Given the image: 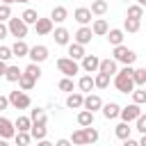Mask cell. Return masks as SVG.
Here are the masks:
<instances>
[{"instance_id":"cell-53","label":"cell","mask_w":146,"mask_h":146,"mask_svg":"<svg viewBox=\"0 0 146 146\" xmlns=\"http://www.w3.org/2000/svg\"><path fill=\"white\" fill-rule=\"evenodd\" d=\"M0 2H2V5H14L16 0H0Z\"/></svg>"},{"instance_id":"cell-43","label":"cell","mask_w":146,"mask_h":146,"mask_svg":"<svg viewBox=\"0 0 146 146\" xmlns=\"http://www.w3.org/2000/svg\"><path fill=\"white\" fill-rule=\"evenodd\" d=\"M9 18H11V5H2V2H0V21L7 23Z\"/></svg>"},{"instance_id":"cell-39","label":"cell","mask_w":146,"mask_h":146,"mask_svg":"<svg viewBox=\"0 0 146 146\" xmlns=\"http://www.w3.org/2000/svg\"><path fill=\"white\" fill-rule=\"evenodd\" d=\"M132 80H135V87H144L146 84V68H135Z\"/></svg>"},{"instance_id":"cell-3","label":"cell","mask_w":146,"mask_h":146,"mask_svg":"<svg viewBox=\"0 0 146 146\" xmlns=\"http://www.w3.org/2000/svg\"><path fill=\"white\" fill-rule=\"evenodd\" d=\"M9 105L14 110H27L32 105V98L27 96V91L23 89H16V91H9Z\"/></svg>"},{"instance_id":"cell-10","label":"cell","mask_w":146,"mask_h":146,"mask_svg":"<svg viewBox=\"0 0 146 146\" xmlns=\"http://www.w3.org/2000/svg\"><path fill=\"white\" fill-rule=\"evenodd\" d=\"M91 39H94V30H91V25H80L78 32H75V36H73V41H78V43H82V46L91 43Z\"/></svg>"},{"instance_id":"cell-35","label":"cell","mask_w":146,"mask_h":146,"mask_svg":"<svg viewBox=\"0 0 146 146\" xmlns=\"http://www.w3.org/2000/svg\"><path fill=\"white\" fill-rule=\"evenodd\" d=\"M110 80H112V78H110V75H105V73H100V71H98V73L94 75L96 89H107V87H110Z\"/></svg>"},{"instance_id":"cell-6","label":"cell","mask_w":146,"mask_h":146,"mask_svg":"<svg viewBox=\"0 0 146 146\" xmlns=\"http://www.w3.org/2000/svg\"><path fill=\"white\" fill-rule=\"evenodd\" d=\"M80 68H82L84 73H98V68H100V57H98V55H84V57L80 59Z\"/></svg>"},{"instance_id":"cell-25","label":"cell","mask_w":146,"mask_h":146,"mask_svg":"<svg viewBox=\"0 0 146 146\" xmlns=\"http://www.w3.org/2000/svg\"><path fill=\"white\" fill-rule=\"evenodd\" d=\"M21 75H23V71H21L18 66L7 64V71H5V80H7V82H18V80H21Z\"/></svg>"},{"instance_id":"cell-21","label":"cell","mask_w":146,"mask_h":146,"mask_svg":"<svg viewBox=\"0 0 146 146\" xmlns=\"http://www.w3.org/2000/svg\"><path fill=\"white\" fill-rule=\"evenodd\" d=\"M91 30H94V36H105V34L110 32V25H107L105 18H96V21L91 23Z\"/></svg>"},{"instance_id":"cell-31","label":"cell","mask_w":146,"mask_h":146,"mask_svg":"<svg viewBox=\"0 0 146 146\" xmlns=\"http://www.w3.org/2000/svg\"><path fill=\"white\" fill-rule=\"evenodd\" d=\"M125 18L141 21V18H144V7H141V5H130V7H128V14H125Z\"/></svg>"},{"instance_id":"cell-52","label":"cell","mask_w":146,"mask_h":146,"mask_svg":"<svg viewBox=\"0 0 146 146\" xmlns=\"http://www.w3.org/2000/svg\"><path fill=\"white\" fill-rule=\"evenodd\" d=\"M139 146H146V135H141V139H139Z\"/></svg>"},{"instance_id":"cell-49","label":"cell","mask_w":146,"mask_h":146,"mask_svg":"<svg viewBox=\"0 0 146 146\" xmlns=\"http://www.w3.org/2000/svg\"><path fill=\"white\" fill-rule=\"evenodd\" d=\"M55 146H73V141H71V139H57Z\"/></svg>"},{"instance_id":"cell-37","label":"cell","mask_w":146,"mask_h":146,"mask_svg":"<svg viewBox=\"0 0 146 146\" xmlns=\"http://www.w3.org/2000/svg\"><path fill=\"white\" fill-rule=\"evenodd\" d=\"M98 137H100V132H98L94 125H87V128H84V139H87V144H96Z\"/></svg>"},{"instance_id":"cell-14","label":"cell","mask_w":146,"mask_h":146,"mask_svg":"<svg viewBox=\"0 0 146 146\" xmlns=\"http://www.w3.org/2000/svg\"><path fill=\"white\" fill-rule=\"evenodd\" d=\"M84 110H89V112H98V110H103V98L98 96V94H87L84 96Z\"/></svg>"},{"instance_id":"cell-2","label":"cell","mask_w":146,"mask_h":146,"mask_svg":"<svg viewBox=\"0 0 146 146\" xmlns=\"http://www.w3.org/2000/svg\"><path fill=\"white\" fill-rule=\"evenodd\" d=\"M112 57L119 62V64H123V66H132L135 62H137V52L132 50V48H128V46H114V50H112Z\"/></svg>"},{"instance_id":"cell-15","label":"cell","mask_w":146,"mask_h":146,"mask_svg":"<svg viewBox=\"0 0 146 146\" xmlns=\"http://www.w3.org/2000/svg\"><path fill=\"white\" fill-rule=\"evenodd\" d=\"M52 39H55L57 46H68L71 43V32L66 27H55L52 30Z\"/></svg>"},{"instance_id":"cell-16","label":"cell","mask_w":146,"mask_h":146,"mask_svg":"<svg viewBox=\"0 0 146 146\" xmlns=\"http://www.w3.org/2000/svg\"><path fill=\"white\" fill-rule=\"evenodd\" d=\"M91 16H94V14H91L89 7H78V9L73 11V18H75L80 25H89V23H91Z\"/></svg>"},{"instance_id":"cell-24","label":"cell","mask_w":146,"mask_h":146,"mask_svg":"<svg viewBox=\"0 0 146 146\" xmlns=\"http://www.w3.org/2000/svg\"><path fill=\"white\" fill-rule=\"evenodd\" d=\"M78 125L80 128H87V125H94V112H89V110H80L78 112Z\"/></svg>"},{"instance_id":"cell-50","label":"cell","mask_w":146,"mask_h":146,"mask_svg":"<svg viewBox=\"0 0 146 146\" xmlns=\"http://www.w3.org/2000/svg\"><path fill=\"white\" fill-rule=\"evenodd\" d=\"M36 146H55V144H52V141H48V139H39V141H36Z\"/></svg>"},{"instance_id":"cell-23","label":"cell","mask_w":146,"mask_h":146,"mask_svg":"<svg viewBox=\"0 0 146 146\" xmlns=\"http://www.w3.org/2000/svg\"><path fill=\"white\" fill-rule=\"evenodd\" d=\"M105 36H107V41H110V46H112V48L123 43V30H119V27H112Z\"/></svg>"},{"instance_id":"cell-45","label":"cell","mask_w":146,"mask_h":146,"mask_svg":"<svg viewBox=\"0 0 146 146\" xmlns=\"http://www.w3.org/2000/svg\"><path fill=\"white\" fill-rule=\"evenodd\" d=\"M135 125H137L135 130H139L141 135H146V114H139V119L135 121Z\"/></svg>"},{"instance_id":"cell-29","label":"cell","mask_w":146,"mask_h":146,"mask_svg":"<svg viewBox=\"0 0 146 146\" xmlns=\"http://www.w3.org/2000/svg\"><path fill=\"white\" fill-rule=\"evenodd\" d=\"M30 119H32V123H46V121H48V114H46L43 107H34V110L30 112Z\"/></svg>"},{"instance_id":"cell-32","label":"cell","mask_w":146,"mask_h":146,"mask_svg":"<svg viewBox=\"0 0 146 146\" xmlns=\"http://www.w3.org/2000/svg\"><path fill=\"white\" fill-rule=\"evenodd\" d=\"M21 18L27 23V25H34L36 21H39V14H36V9H32V7H27L23 14H21Z\"/></svg>"},{"instance_id":"cell-22","label":"cell","mask_w":146,"mask_h":146,"mask_svg":"<svg viewBox=\"0 0 146 146\" xmlns=\"http://www.w3.org/2000/svg\"><path fill=\"white\" fill-rule=\"evenodd\" d=\"M66 48H68V57H71V59H75V62H78V59H82V57L87 55V52H84V46H82V43H78V41L68 43Z\"/></svg>"},{"instance_id":"cell-33","label":"cell","mask_w":146,"mask_h":146,"mask_svg":"<svg viewBox=\"0 0 146 146\" xmlns=\"http://www.w3.org/2000/svg\"><path fill=\"white\" fill-rule=\"evenodd\" d=\"M139 27H141V21H135V18H125L123 21V32L135 34V32H139Z\"/></svg>"},{"instance_id":"cell-30","label":"cell","mask_w":146,"mask_h":146,"mask_svg":"<svg viewBox=\"0 0 146 146\" xmlns=\"http://www.w3.org/2000/svg\"><path fill=\"white\" fill-rule=\"evenodd\" d=\"M91 14L94 16H103V14H107V2L105 0H91Z\"/></svg>"},{"instance_id":"cell-36","label":"cell","mask_w":146,"mask_h":146,"mask_svg":"<svg viewBox=\"0 0 146 146\" xmlns=\"http://www.w3.org/2000/svg\"><path fill=\"white\" fill-rule=\"evenodd\" d=\"M34 84H36V80H34V78H30L27 73H23V75H21V80H18V89H23V91H30Z\"/></svg>"},{"instance_id":"cell-38","label":"cell","mask_w":146,"mask_h":146,"mask_svg":"<svg viewBox=\"0 0 146 146\" xmlns=\"http://www.w3.org/2000/svg\"><path fill=\"white\" fill-rule=\"evenodd\" d=\"M71 141H73V146H87V139H84V128H78V130L71 135Z\"/></svg>"},{"instance_id":"cell-9","label":"cell","mask_w":146,"mask_h":146,"mask_svg":"<svg viewBox=\"0 0 146 146\" xmlns=\"http://www.w3.org/2000/svg\"><path fill=\"white\" fill-rule=\"evenodd\" d=\"M34 30H36L39 36H48V34H52L55 23H52V18H41V16H39V21L34 23Z\"/></svg>"},{"instance_id":"cell-12","label":"cell","mask_w":146,"mask_h":146,"mask_svg":"<svg viewBox=\"0 0 146 146\" xmlns=\"http://www.w3.org/2000/svg\"><path fill=\"white\" fill-rule=\"evenodd\" d=\"M66 107L68 110H82L84 107V94L82 91H71L66 96Z\"/></svg>"},{"instance_id":"cell-4","label":"cell","mask_w":146,"mask_h":146,"mask_svg":"<svg viewBox=\"0 0 146 146\" xmlns=\"http://www.w3.org/2000/svg\"><path fill=\"white\" fill-rule=\"evenodd\" d=\"M7 27H9V34L16 36V39H25L27 36V23L21 16H11L7 21Z\"/></svg>"},{"instance_id":"cell-51","label":"cell","mask_w":146,"mask_h":146,"mask_svg":"<svg viewBox=\"0 0 146 146\" xmlns=\"http://www.w3.org/2000/svg\"><path fill=\"white\" fill-rule=\"evenodd\" d=\"M5 71H7V62H0V78H5Z\"/></svg>"},{"instance_id":"cell-1","label":"cell","mask_w":146,"mask_h":146,"mask_svg":"<svg viewBox=\"0 0 146 146\" xmlns=\"http://www.w3.org/2000/svg\"><path fill=\"white\" fill-rule=\"evenodd\" d=\"M132 66H123V68H119V73L114 75V87L121 91V94H132V89H135V80H132Z\"/></svg>"},{"instance_id":"cell-41","label":"cell","mask_w":146,"mask_h":146,"mask_svg":"<svg viewBox=\"0 0 146 146\" xmlns=\"http://www.w3.org/2000/svg\"><path fill=\"white\" fill-rule=\"evenodd\" d=\"M14 141H16V146H30V141H32V135H30V132H16Z\"/></svg>"},{"instance_id":"cell-55","label":"cell","mask_w":146,"mask_h":146,"mask_svg":"<svg viewBox=\"0 0 146 146\" xmlns=\"http://www.w3.org/2000/svg\"><path fill=\"white\" fill-rule=\"evenodd\" d=\"M137 5H141V7H146V0H137Z\"/></svg>"},{"instance_id":"cell-26","label":"cell","mask_w":146,"mask_h":146,"mask_svg":"<svg viewBox=\"0 0 146 146\" xmlns=\"http://www.w3.org/2000/svg\"><path fill=\"white\" fill-rule=\"evenodd\" d=\"M30 135H32V139H46V135H48V128H46V123H32V128H30Z\"/></svg>"},{"instance_id":"cell-44","label":"cell","mask_w":146,"mask_h":146,"mask_svg":"<svg viewBox=\"0 0 146 146\" xmlns=\"http://www.w3.org/2000/svg\"><path fill=\"white\" fill-rule=\"evenodd\" d=\"M11 57H14L11 46H0V62H9Z\"/></svg>"},{"instance_id":"cell-20","label":"cell","mask_w":146,"mask_h":146,"mask_svg":"<svg viewBox=\"0 0 146 146\" xmlns=\"http://www.w3.org/2000/svg\"><path fill=\"white\" fill-rule=\"evenodd\" d=\"M50 18H52V23H64V21L68 18V9H66L64 5H57V7H52Z\"/></svg>"},{"instance_id":"cell-34","label":"cell","mask_w":146,"mask_h":146,"mask_svg":"<svg viewBox=\"0 0 146 146\" xmlns=\"http://www.w3.org/2000/svg\"><path fill=\"white\" fill-rule=\"evenodd\" d=\"M23 73H27L30 78H34V80H39L41 78V64H34V62H30L25 68H23Z\"/></svg>"},{"instance_id":"cell-5","label":"cell","mask_w":146,"mask_h":146,"mask_svg":"<svg viewBox=\"0 0 146 146\" xmlns=\"http://www.w3.org/2000/svg\"><path fill=\"white\" fill-rule=\"evenodd\" d=\"M57 71L62 75H66V78H73L75 73H80V64L75 59H71V57H59L57 59Z\"/></svg>"},{"instance_id":"cell-57","label":"cell","mask_w":146,"mask_h":146,"mask_svg":"<svg viewBox=\"0 0 146 146\" xmlns=\"http://www.w3.org/2000/svg\"><path fill=\"white\" fill-rule=\"evenodd\" d=\"M123 2H128V0H123Z\"/></svg>"},{"instance_id":"cell-46","label":"cell","mask_w":146,"mask_h":146,"mask_svg":"<svg viewBox=\"0 0 146 146\" xmlns=\"http://www.w3.org/2000/svg\"><path fill=\"white\" fill-rule=\"evenodd\" d=\"M7 107H9V96H2L0 94V112H5Z\"/></svg>"},{"instance_id":"cell-47","label":"cell","mask_w":146,"mask_h":146,"mask_svg":"<svg viewBox=\"0 0 146 146\" xmlns=\"http://www.w3.org/2000/svg\"><path fill=\"white\" fill-rule=\"evenodd\" d=\"M7 34H9V27H7V23H2V21H0V41H2V39H7Z\"/></svg>"},{"instance_id":"cell-54","label":"cell","mask_w":146,"mask_h":146,"mask_svg":"<svg viewBox=\"0 0 146 146\" xmlns=\"http://www.w3.org/2000/svg\"><path fill=\"white\" fill-rule=\"evenodd\" d=\"M0 146H9V144H7V139H2V137H0Z\"/></svg>"},{"instance_id":"cell-18","label":"cell","mask_w":146,"mask_h":146,"mask_svg":"<svg viewBox=\"0 0 146 146\" xmlns=\"http://www.w3.org/2000/svg\"><path fill=\"white\" fill-rule=\"evenodd\" d=\"M78 89H80L82 94H91V89H96V82H94V75H91V73H87V75H82V78L78 80Z\"/></svg>"},{"instance_id":"cell-8","label":"cell","mask_w":146,"mask_h":146,"mask_svg":"<svg viewBox=\"0 0 146 146\" xmlns=\"http://www.w3.org/2000/svg\"><path fill=\"white\" fill-rule=\"evenodd\" d=\"M30 62H34V64H41V62H46L48 59V48L43 46V43H36V46H32L30 48Z\"/></svg>"},{"instance_id":"cell-40","label":"cell","mask_w":146,"mask_h":146,"mask_svg":"<svg viewBox=\"0 0 146 146\" xmlns=\"http://www.w3.org/2000/svg\"><path fill=\"white\" fill-rule=\"evenodd\" d=\"M130 96H132V103H137V105H144L146 103V89H141V87H135Z\"/></svg>"},{"instance_id":"cell-13","label":"cell","mask_w":146,"mask_h":146,"mask_svg":"<svg viewBox=\"0 0 146 146\" xmlns=\"http://www.w3.org/2000/svg\"><path fill=\"white\" fill-rule=\"evenodd\" d=\"M0 137H2V139H14V137H16V125H14V121L0 116Z\"/></svg>"},{"instance_id":"cell-7","label":"cell","mask_w":146,"mask_h":146,"mask_svg":"<svg viewBox=\"0 0 146 146\" xmlns=\"http://www.w3.org/2000/svg\"><path fill=\"white\" fill-rule=\"evenodd\" d=\"M139 114H141V107L137 105V103H130V105H125V107H121V121H125V123H132V121H137L139 119Z\"/></svg>"},{"instance_id":"cell-56","label":"cell","mask_w":146,"mask_h":146,"mask_svg":"<svg viewBox=\"0 0 146 146\" xmlns=\"http://www.w3.org/2000/svg\"><path fill=\"white\" fill-rule=\"evenodd\" d=\"M16 2H23V5H25V2H30V0H16Z\"/></svg>"},{"instance_id":"cell-19","label":"cell","mask_w":146,"mask_h":146,"mask_svg":"<svg viewBox=\"0 0 146 146\" xmlns=\"http://www.w3.org/2000/svg\"><path fill=\"white\" fill-rule=\"evenodd\" d=\"M11 52H14V57H27L30 55V46L25 43V39H16L14 46H11Z\"/></svg>"},{"instance_id":"cell-28","label":"cell","mask_w":146,"mask_h":146,"mask_svg":"<svg viewBox=\"0 0 146 146\" xmlns=\"http://www.w3.org/2000/svg\"><path fill=\"white\" fill-rule=\"evenodd\" d=\"M130 132H132V128H130V123H125V121H121V123L114 128V135H116L121 141H123V139H128V137H130Z\"/></svg>"},{"instance_id":"cell-42","label":"cell","mask_w":146,"mask_h":146,"mask_svg":"<svg viewBox=\"0 0 146 146\" xmlns=\"http://www.w3.org/2000/svg\"><path fill=\"white\" fill-rule=\"evenodd\" d=\"M57 87H59V91H64V94H71V91H73V80L64 75V78L57 82Z\"/></svg>"},{"instance_id":"cell-11","label":"cell","mask_w":146,"mask_h":146,"mask_svg":"<svg viewBox=\"0 0 146 146\" xmlns=\"http://www.w3.org/2000/svg\"><path fill=\"white\" fill-rule=\"evenodd\" d=\"M100 73H105V75H110V78H114L116 73H119V62L114 59V57H107V59H100V68H98Z\"/></svg>"},{"instance_id":"cell-17","label":"cell","mask_w":146,"mask_h":146,"mask_svg":"<svg viewBox=\"0 0 146 146\" xmlns=\"http://www.w3.org/2000/svg\"><path fill=\"white\" fill-rule=\"evenodd\" d=\"M103 116L107 119V121H112V119H116L119 114H121V105L119 103H103Z\"/></svg>"},{"instance_id":"cell-27","label":"cell","mask_w":146,"mask_h":146,"mask_svg":"<svg viewBox=\"0 0 146 146\" xmlns=\"http://www.w3.org/2000/svg\"><path fill=\"white\" fill-rule=\"evenodd\" d=\"M14 125H16V132H30L32 119H30V116H18V119L14 121Z\"/></svg>"},{"instance_id":"cell-48","label":"cell","mask_w":146,"mask_h":146,"mask_svg":"<svg viewBox=\"0 0 146 146\" xmlns=\"http://www.w3.org/2000/svg\"><path fill=\"white\" fill-rule=\"evenodd\" d=\"M123 146H139V141L132 139V137H128V139H123Z\"/></svg>"}]
</instances>
